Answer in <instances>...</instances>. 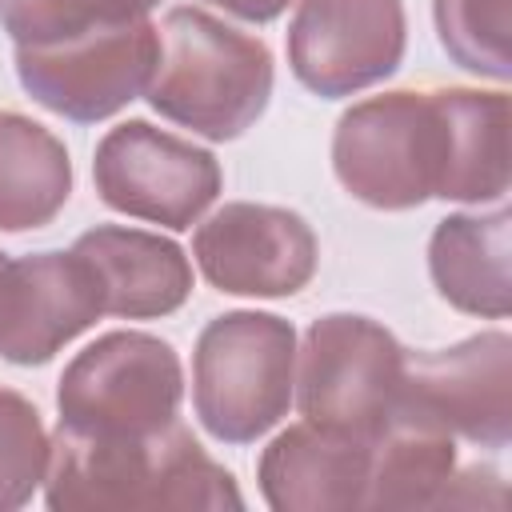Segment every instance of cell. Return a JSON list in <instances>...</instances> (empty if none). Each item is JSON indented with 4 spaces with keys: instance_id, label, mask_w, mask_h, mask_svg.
Masks as SVG:
<instances>
[{
    "instance_id": "13",
    "label": "cell",
    "mask_w": 512,
    "mask_h": 512,
    "mask_svg": "<svg viewBox=\"0 0 512 512\" xmlns=\"http://www.w3.org/2000/svg\"><path fill=\"white\" fill-rule=\"evenodd\" d=\"M72 252L92 268L104 316L160 320L188 304L192 264L184 248L160 232L96 224L76 236Z\"/></svg>"
},
{
    "instance_id": "11",
    "label": "cell",
    "mask_w": 512,
    "mask_h": 512,
    "mask_svg": "<svg viewBox=\"0 0 512 512\" xmlns=\"http://www.w3.org/2000/svg\"><path fill=\"white\" fill-rule=\"evenodd\" d=\"M192 256L216 292L284 300L308 288L316 276L320 244L300 212L232 200L196 224Z\"/></svg>"
},
{
    "instance_id": "21",
    "label": "cell",
    "mask_w": 512,
    "mask_h": 512,
    "mask_svg": "<svg viewBox=\"0 0 512 512\" xmlns=\"http://www.w3.org/2000/svg\"><path fill=\"white\" fill-rule=\"evenodd\" d=\"M52 440L36 404L12 388H0V512L24 508L48 476Z\"/></svg>"
},
{
    "instance_id": "23",
    "label": "cell",
    "mask_w": 512,
    "mask_h": 512,
    "mask_svg": "<svg viewBox=\"0 0 512 512\" xmlns=\"http://www.w3.org/2000/svg\"><path fill=\"white\" fill-rule=\"evenodd\" d=\"M4 260H8V256H4V252H0V268H4Z\"/></svg>"
},
{
    "instance_id": "8",
    "label": "cell",
    "mask_w": 512,
    "mask_h": 512,
    "mask_svg": "<svg viewBox=\"0 0 512 512\" xmlns=\"http://www.w3.org/2000/svg\"><path fill=\"white\" fill-rule=\"evenodd\" d=\"M92 184L112 212L184 232L216 204L224 172L208 148L148 120H124L100 136Z\"/></svg>"
},
{
    "instance_id": "17",
    "label": "cell",
    "mask_w": 512,
    "mask_h": 512,
    "mask_svg": "<svg viewBox=\"0 0 512 512\" xmlns=\"http://www.w3.org/2000/svg\"><path fill=\"white\" fill-rule=\"evenodd\" d=\"M452 128V172L444 200L500 204L508 196V92L440 88Z\"/></svg>"
},
{
    "instance_id": "18",
    "label": "cell",
    "mask_w": 512,
    "mask_h": 512,
    "mask_svg": "<svg viewBox=\"0 0 512 512\" xmlns=\"http://www.w3.org/2000/svg\"><path fill=\"white\" fill-rule=\"evenodd\" d=\"M456 472V436L392 420V428L372 444L364 508H440L444 488Z\"/></svg>"
},
{
    "instance_id": "9",
    "label": "cell",
    "mask_w": 512,
    "mask_h": 512,
    "mask_svg": "<svg viewBox=\"0 0 512 512\" xmlns=\"http://www.w3.org/2000/svg\"><path fill=\"white\" fill-rule=\"evenodd\" d=\"M396 420L440 428L488 452L508 448L512 440V336L492 328L452 348L408 356Z\"/></svg>"
},
{
    "instance_id": "7",
    "label": "cell",
    "mask_w": 512,
    "mask_h": 512,
    "mask_svg": "<svg viewBox=\"0 0 512 512\" xmlns=\"http://www.w3.org/2000/svg\"><path fill=\"white\" fill-rule=\"evenodd\" d=\"M160 60V32L148 16L92 28L52 44H16L20 88L72 124H96L144 96Z\"/></svg>"
},
{
    "instance_id": "5",
    "label": "cell",
    "mask_w": 512,
    "mask_h": 512,
    "mask_svg": "<svg viewBox=\"0 0 512 512\" xmlns=\"http://www.w3.org/2000/svg\"><path fill=\"white\" fill-rule=\"evenodd\" d=\"M296 408L308 424L376 444L400 404L408 348L372 316L328 312L308 324L296 348Z\"/></svg>"
},
{
    "instance_id": "19",
    "label": "cell",
    "mask_w": 512,
    "mask_h": 512,
    "mask_svg": "<svg viewBox=\"0 0 512 512\" xmlns=\"http://www.w3.org/2000/svg\"><path fill=\"white\" fill-rule=\"evenodd\" d=\"M432 20L448 60L480 80L512 76V0H432Z\"/></svg>"
},
{
    "instance_id": "4",
    "label": "cell",
    "mask_w": 512,
    "mask_h": 512,
    "mask_svg": "<svg viewBox=\"0 0 512 512\" xmlns=\"http://www.w3.org/2000/svg\"><path fill=\"white\" fill-rule=\"evenodd\" d=\"M296 396V328L276 312L212 316L192 348V408L220 444L272 432Z\"/></svg>"
},
{
    "instance_id": "2",
    "label": "cell",
    "mask_w": 512,
    "mask_h": 512,
    "mask_svg": "<svg viewBox=\"0 0 512 512\" xmlns=\"http://www.w3.org/2000/svg\"><path fill=\"white\" fill-rule=\"evenodd\" d=\"M160 60L144 100L204 140L244 136L272 100V48L204 8H168L156 24Z\"/></svg>"
},
{
    "instance_id": "1",
    "label": "cell",
    "mask_w": 512,
    "mask_h": 512,
    "mask_svg": "<svg viewBox=\"0 0 512 512\" xmlns=\"http://www.w3.org/2000/svg\"><path fill=\"white\" fill-rule=\"evenodd\" d=\"M44 504L52 512H240L236 476L176 420L140 436L56 428Z\"/></svg>"
},
{
    "instance_id": "14",
    "label": "cell",
    "mask_w": 512,
    "mask_h": 512,
    "mask_svg": "<svg viewBox=\"0 0 512 512\" xmlns=\"http://www.w3.org/2000/svg\"><path fill=\"white\" fill-rule=\"evenodd\" d=\"M372 444L316 424L284 428L256 464L260 496L272 512H348L364 508Z\"/></svg>"
},
{
    "instance_id": "12",
    "label": "cell",
    "mask_w": 512,
    "mask_h": 512,
    "mask_svg": "<svg viewBox=\"0 0 512 512\" xmlns=\"http://www.w3.org/2000/svg\"><path fill=\"white\" fill-rule=\"evenodd\" d=\"M104 316L92 268L68 252L8 256L0 268V360L36 368Z\"/></svg>"
},
{
    "instance_id": "22",
    "label": "cell",
    "mask_w": 512,
    "mask_h": 512,
    "mask_svg": "<svg viewBox=\"0 0 512 512\" xmlns=\"http://www.w3.org/2000/svg\"><path fill=\"white\" fill-rule=\"evenodd\" d=\"M204 4H212V8L228 12V16L244 20V24H272L276 16H284V12H288V4H292V0H204Z\"/></svg>"
},
{
    "instance_id": "20",
    "label": "cell",
    "mask_w": 512,
    "mask_h": 512,
    "mask_svg": "<svg viewBox=\"0 0 512 512\" xmlns=\"http://www.w3.org/2000/svg\"><path fill=\"white\" fill-rule=\"evenodd\" d=\"M164 0H0V24L12 44H52L92 28L148 16Z\"/></svg>"
},
{
    "instance_id": "6",
    "label": "cell",
    "mask_w": 512,
    "mask_h": 512,
    "mask_svg": "<svg viewBox=\"0 0 512 512\" xmlns=\"http://www.w3.org/2000/svg\"><path fill=\"white\" fill-rule=\"evenodd\" d=\"M184 368L168 340L116 328L80 348L56 384L60 428L96 436H140L180 420Z\"/></svg>"
},
{
    "instance_id": "3",
    "label": "cell",
    "mask_w": 512,
    "mask_h": 512,
    "mask_svg": "<svg viewBox=\"0 0 512 512\" xmlns=\"http://www.w3.org/2000/svg\"><path fill=\"white\" fill-rule=\"evenodd\" d=\"M332 172L348 196L380 212L444 200L452 128L440 88H396L352 104L332 132Z\"/></svg>"
},
{
    "instance_id": "16",
    "label": "cell",
    "mask_w": 512,
    "mask_h": 512,
    "mask_svg": "<svg viewBox=\"0 0 512 512\" xmlns=\"http://www.w3.org/2000/svg\"><path fill=\"white\" fill-rule=\"evenodd\" d=\"M72 196V156L40 120L0 108V232L52 224Z\"/></svg>"
},
{
    "instance_id": "15",
    "label": "cell",
    "mask_w": 512,
    "mask_h": 512,
    "mask_svg": "<svg viewBox=\"0 0 512 512\" xmlns=\"http://www.w3.org/2000/svg\"><path fill=\"white\" fill-rule=\"evenodd\" d=\"M512 212L500 200L492 212H452L432 228L428 272L456 312L504 320L512 308Z\"/></svg>"
},
{
    "instance_id": "10",
    "label": "cell",
    "mask_w": 512,
    "mask_h": 512,
    "mask_svg": "<svg viewBox=\"0 0 512 512\" xmlns=\"http://www.w3.org/2000/svg\"><path fill=\"white\" fill-rule=\"evenodd\" d=\"M404 48V0H296L288 20V68L320 100H344L388 80Z\"/></svg>"
}]
</instances>
